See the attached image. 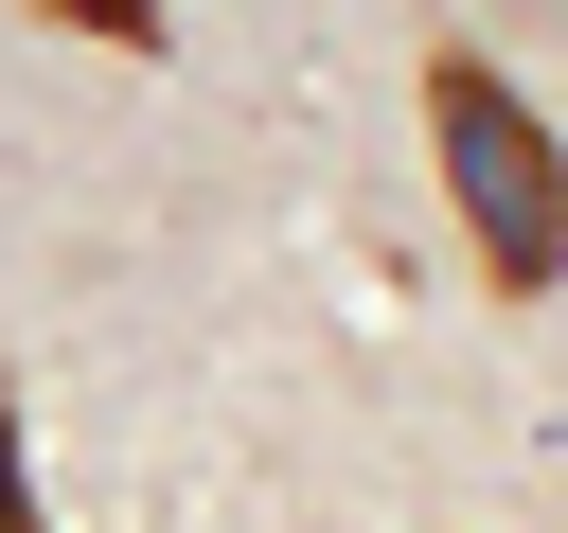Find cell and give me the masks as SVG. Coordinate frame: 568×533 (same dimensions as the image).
<instances>
[{
	"instance_id": "cell-1",
	"label": "cell",
	"mask_w": 568,
	"mask_h": 533,
	"mask_svg": "<svg viewBox=\"0 0 568 533\" xmlns=\"http://www.w3.org/2000/svg\"><path fill=\"white\" fill-rule=\"evenodd\" d=\"M426 160H444V195H462L479 284H497V302H550V284H568V142L515 107V71L426 53Z\"/></svg>"
},
{
	"instance_id": "cell-2",
	"label": "cell",
	"mask_w": 568,
	"mask_h": 533,
	"mask_svg": "<svg viewBox=\"0 0 568 533\" xmlns=\"http://www.w3.org/2000/svg\"><path fill=\"white\" fill-rule=\"evenodd\" d=\"M71 36H106V53H160V0H53Z\"/></svg>"
},
{
	"instance_id": "cell-3",
	"label": "cell",
	"mask_w": 568,
	"mask_h": 533,
	"mask_svg": "<svg viewBox=\"0 0 568 533\" xmlns=\"http://www.w3.org/2000/svg\"><path fill=\"white\" fill-rule=\"evenodd\" d=\"M0 533H53L36 515V462H18V391H0Z\"/></svg>"
}]
</instances>
